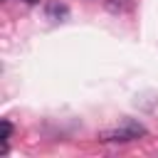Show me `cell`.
<instances>
[{
    "mask_svg": "<svg viewBox=\"0 0 158 158\" xmlns=\"http://www.w3.org/2000/svg\"><path fill=\"white\" fill-rule=\"evenodd\" d=\"M141 136H146V126L138 123V121L126 118L121 126L101 131L99 133V141H104V143H128V141H138Z\"/></svg>",
    "mask_w": 158,
    "mask_h": 158,
    "instance_id": "cell-1",
    "label": "cell"
},
{
    "mask_svg": "<svg viewBox=\"0 0 158 158\" xmlns=\"http://www.w3.org/2000/svg\"><path fill=\"white\" fill-rule=\"evenodd\" d=\"M47 15H49V17H54V20H64V17L69 15V10H67V5L49 2V5H47Z\"/></svg>",
    "mask_w": 158,
    "mask_h": 158,
    "instance_id": "cell-2",
    "label": "cell"
},
{
    "mask_svg": "<svg viewBox=\"0 0 158 158\" xmlns=\"http://www.w3.org/2000/svg\"><path fill=\"white\" fill-rule=\"evenodd\" d=\"M104 5H106V10L109 12H123V10H128L131 7V0H104Z\"/></svg>",
    "mask_w": 158,
    "mask_h": 158,
    "instance_id": "cell-3",
    "label": "cell"
},
{
    "mask_svg": "<svg viewBox=\"0 0 158 158\" xmlns=\"http://www.w3.org/2000/svg\"><path fill=\"white\" fill-rule=\"evenodd\" d=\"M0 126H2V138H0V141H2V156H5V153H7V141H10V136H12V123H10L7 118H2Z\"/></svg>",
    "mask_w": 158,
    "mask_h": 158,
    "instance_id": "cell-4",
    "label": "cell"
},
{
    "mask_svg": "<svg viewBox=\"0 0 158 158\" xmlns=\"http://www.w3.org/2000/svg\"><path fill=\"white\" fill-rule=\"evenodd\" d=\"M22 2H27V5H37L40 0H22Z\"/></svg>",
    "mask_w": 158,
    "mask_h": 158,
    "instance_id": "cell-5",
    "label": "cell"
}]
</instances>
